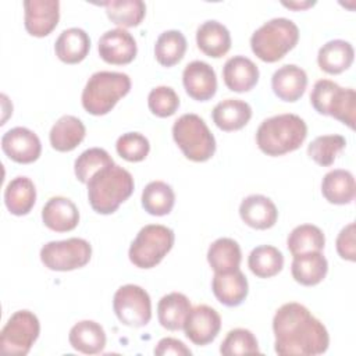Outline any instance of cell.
<instances>
[{
    "label": "cell",
    "instance_id": "1",
    "mask_svg": "<svg viewBox=\"0 0 356 356\" xmlns=\"http://www.w3.org/2000/svg\"><path fill=\"white\" fill-rule=\"evenodd\" d=\"M274 349L281 356H316L328 349L325 325L296 302L282 305L274 314Z\"/></svg>",
    "mask_w": 356,
    "mask_h": 356
},
{
    "label": "cell",
    "instance_id": "2",
    "mask_svg": "<svg viewBox=\"0 0 356 356\" xmlns=\"http://www.w3.org/2000/svg\"><path fill=\"white\" fill-rule=\"evenodd\" d=\"M90 207L99 214L114 213L134 192V178L121 165L111 164L97 171L86 184Z\"/></svg>",
    "mask_w": 356,
    "mask_h": 356
},
{
    "label": "cell",
    "instance_id": "3",
    "mask_svg": "<svg viewBox=\"0 0 356 356\" xmlns=\"http://www.w3.org/2000/svg\"><path fill=\"white\" fill-rule=\"evenodd\" d=\"M307 136L306 122L296 114L285 113L266 118L256 131V143L267 156H282L300 147Z\"/></svg>",
    "mask_w": 356,
    "mask_h": 356
},
{
    "label": "cell",
    "instance_id": "4",
    "mask_svg": "<svg viewBox=\"0 0 356 356\" xmlns=\"http://www.w3.org/2000/svg\"><path fill=\"white\" fill-rule=\"evenodd\" d=\"M131 90V78L124 72L97 71L82 90V106L92 115L110 113L117 102Z\"/></svg>",
    "mask_w": 356,
    "mask_h": 356
},
{
    "label": "cell",
    "instance_id": "5",
    "mask_svg": "<svg viewBox=\"0 0 356 356\" xmlns=\"http://www.w3.org/2000/svg\"><path fill=\"white\" fill-rule=\"evenodd\" d=\"M299 40V28L288 18H273L257 28L250 38L252 51L264 63H275Z\"/></svg>",
    "mask_w": 356,
    "mask_h": 356
},
{
    "label": "cell",
    "instance_id": "6",
    "mask_svg": "<svg viewBox=\"0 0 356 356\" xmlns=\"http://www.w3.org/2000/svg\"><path fill=\"white\" fill-rule=\"evenodd\" d=\"M172 138L184 156L196 163L207 161L216 152V139L197 114H182L172 125Z\"/></svg>",
    "mask_w": 356,
    "mask_h": 356
},
{
    "label": "cell",
    "instance_id": "7",
    "mask_svg": "<svg viewBox=\"0 0 356 356\" xmlns=\"http://www.w3.org/2000/svg\"><path fill=\"white\" fill-rule=\"evenodd\" d=\"M313 108L323 115H331L355 129L356 93L352 88H341L330 79H318L310 93Z\"/></svg>",
    "mask_w": 356,
    "mask_h": 356
},
{
    "label": "cell",
    "instance_id": "8",
    "mask_svg": "<svg viewBox=\"0 0 356 356\" xmlns=\"http://www.w3.org/2000/svg\"><path fill=\"white\" fill-rule=\"evenodd\" d=\"M174 239V231L165 225H145L129 246L128 256L131 263L139 268L156 267L171 250Z\"/></svg>",
    "mask_w": 356,
    "mask_h": 356
},
{
    "label": "cell",
    "instance_id": "9",
    "mask_svg": "<svg viewBox=\"0 0 356 356\" xmlns=\"http://www.w3.org/2000/svg\"><path fill=\"white\" fill-rule=\"evenodd\" d=\"M92 257V246L86 239L68 238L51 241L42 246L40 260L49 270L72 271L85 267Z\"/></svg>",
    "mask_w": 356,
    "mask_h": 356
},
{
    "label": "cell",
    "instance_id": "10",
    "mask_svg": "<svg viewBox=\"0 0 356 356\" xmlns=\"http://www.w3.org/2000/svg\"><path fill=\"white\" fill-rule=\"evenodd\" d=\"M40 332V323L29 310H18L7 320L0 332V349L3 353L25 356Z\"/></svg>",
    "mask_w": 356,
    "mask_h": 356
},
{
    "label": "cell",
    "instance_id": "11",
    "mask_svg": "<svg viewBox=\"0 0 356 356\" xmlns=\"http://www.w3.org/2000/svg\"><path fill=\"white\" fill-rule=\"evenodd\" d=\"M113 309L117 318L128 327H143L152 318L150 296L142 286L135 284L122 285L115 291Z\"/></svg>",
    "mask_w": 356,
    "mask_h": 356
},
{
    "label": "cell",
    "instance_id": "12",
    "mask_svg": "<svg viewBox=\"0 0 356 356\" xmlns=\"http://www.w3.org/2000/svg\"><path fill=\"white\" fill-rule=\"evenodd\" d=\"M1 149L10 160L19 164H29L39 159L42 143L33 131L25 127H15L1 136Z\"/></svg>",
    "mask_w": 356,
    "mask_h": 356
},
{
    "label": "cell",
    "instance_id": "13",
    "mask_svg": "<svg viewBox=\"0 0 356 356\" xmlns=\"http://www.w3.org/2000/svg\"><path fill=\"white\" fill-rule=\"evenodd\" d=\"M221 328V317L218 312L207 305H197L191 309L184 331L186 338L195 345L204 346L216 339Z\"/></svg>",
    "mask_w": 356,
    "mask_h": 356
},
{
    "label": "cell",
    "instance_id": "14",
    "mask_svg": "<svg viewBox=\"0 0 356 356\" xmlns=\"http://www.w3.org/2000/svg\"><path fill=\"white\" fill-rule=\"evenodd\" d=\"M24 24L29 35L36 38L47 36L57 26L60 19L58 0H25Z\"/></svg>",
    "mask_w": 356,
    "mask_h": 356
},
{
    "label": "cell",
    "instance_id": "15",
    "mask_svg": "<svg viewBox=\"0 0 356 356\" xmlns=\"http://www.w3.org/2000/svg\"><path fill=\"white\" fill-rule=\"evenodd\" d=\"M97 50L102 57L108 64L124 65L129 64L138 51L136 40L124 28H114L104 32L97 43Z\"/></svg>",
    "mask_w": 356,
    "mask_h": 356
},
{
    "label": "cell",
    "instance_id": "16",
    "mask_svg": "<svg viewBox=\"0 0 356 356\" xmlns=\"http://www.w3.org/2000/svg\"><path fill=\"white\" fill-rule=\"evenodd\" d=\"M182 83L186 93L197 102H207L217 92L216 71L210 64L200 60L186 64L182 72Z\"/></svg>",
    "mask_w": 356,
    "mask_h": 356
},
{
    "label": "cell",
    "instance_id": "17",
    "mask_svg": "<svg viewBox=\"0 0 356 356\" xmlns=\"http://www.w3.org/2000/svg\"><path fill=\"white\" fill-rule=\"evenodd\" d=\"M307 86V74L303 68L295 64H285L280 67L271 78V88L274 95L282 102L293 103L299 100Z\"/></svg>",
    "mask_w": 356,
    "mask_h": 356
},
{
    "label": "cell",
    "instance_id": "18",
    "mask_svg": "<svg viewBox=\"0 0 356 356\" xmlns=\"http://www.w3.org/2000/svg\"><path fill=\"white\" fill-rule=\"evenodd\" d=\"M43 224L56 232L72 231L79 222V211L75 203L64 196L50 197L42 209Z\"/></svg>",
    "mask_w": 356,
    "mask_h": 356
},
{
    "label": "cell",
    "instance_id": "19",
    "mask_svg": "<svg viewBox=\"0 0 356 356\" xmlns=\"http://www.w3.org/2000/svg\"><path fill=\"white\" fill-rule=\"evenodd\" d=\"M211 289L220 303L235 307L246 299L249 284L245 274L238 268L229 273H216L211 281Z\"/></svg>",
    "mask_w": 356,
    "mask_h": 356
},
{
    "label": "cell",
    "instance_id": "20",
    "mask_svg": "<svg viewBox=\"0 0 356 356\" xmlns=\"http://www.w3.org/2000/svg\"><path fill=\"white\" fill-rule=\"evenodd\" d=\"M257 65L245 56H234L228 58L222 67V78L225 86L238 93L249 92L259 81Z\"/></svg>",
    "mask_w": 356,
    "mask_h": 356
},
{
    "label": "cell",
    "instance_id": "21",
    "mask_svg": "<svg viewBox=\"0 0 356 356\" xmlns=\"http://www.w3.org/2000/svg\"><path fill=\"white\" fill-rule=\"evenodd\" d=\"M239 216L246 225L254 229H268L277 222L278 210L270 197L250 195L241 202Z\"/></svg>",
    "mask_w": 356,
    "mask_h": 356
},
{
    "label": "cell",
    "instance_id": "22",
    "mask_svg": "<svg viewBox=\"0 0 356 356\" xmlns=\"http://www.w3.org/2000/svg\"><path fill=\"white\" fill-rule=\"evenodd\" d=\"M196 43L206 56L220 58L231 49V35L225 25L216 19H209L197 28Z\"/></svg>",
    "mask_w": 356,
    "mask_h": 356
},
{
    "label": "cell",
    "instance_id": "23",
    "mask_svg": "<svg viewBox=\"0 0 356 356\" xmlns=\"http://www.w3.org/2000/svg\"><path fill=\"white\" fill-rule=\"evenodd\" d=\"M213 122L225 132L242 129L252 118V107L241 99H225L211 111Z\"/></svg>",
    "mask_w": 356,
    "mask_h": 356
},
{
    "label": "cell",
    "instance_id": "24",
    "mask_svg": "<svg viewBox=\"0 0 356 356\" xmlns=\"http://www.w3.org/2000/svg\"><path fill=\"white\" fill-rule=\"evenodd\" d=\"M328 271V261L321 252H309L293 256L291 273L293 280L305 286L320 284Z\"/></svg>",
    "mask_w": 356,
    "mask_h": 356
},
{
    "label": "cell",
    "instance_id": "25",
    "mask_svg": "<svg viewBox=\"0 0 356 356\" xmlns=\"http://www.w3.org/2000/svg\"><path fill=\"white\" fill-rule=\"evenodd\" d=\"M90 50V38L81 28L64 29L54 43L56 56L65 64H78Z\"/></svg>",
    "mask_w": 356,
    "mask_h": 356
},
{
    "label": "cell",
    "instance_id": "26",
    "mask_svg": "<svg viewBox=\"0 0 356 356\" xmlns=\"http://www.w3.org/2000/svg\"><path fill=\"white\" fill-rule=\"evenodd\" d=\"M355 58L353 46L342 39H334L323 44L317 54L320 70L327 74L337 75L348 70Z\"/></svg>",
    "mask_w": 356,
    "mask_h": 356
},
{
    "label": "cell",
    "instance_id": "27",
    "mask_svg": "<svg viewBox=\"0 0 356 356\" xmlns=\"http://www.w3.org/2000/svg\"><path fill=\"white\" fill-rule=\"evenodd\" d=\"M86 128L83 122L74 115L60 117L50 129V145L57 152L74 150L85 138Z\"/></svg>",
    "mask_w": 356,
    "mask_h": 356
},
{
    "label": "cell",
    "instance_id": "28",
    "mask_svg": "<svg viewBox=\"0 0 356 356\" xmlns=\"http://www.w3.org/2000/svg\"><path fill=\"white\" fill-rule=\"evenodd\" d=\"M68 341L75 350L85 355H96L106 346V332L99 323L82 320L70 330Z\"/></svg>",
    "mask_w": 356,
    "mask_h": 356
},
{
    "label": "cell",
    "instance_id": "29",
    "mask_svg": "<svg viewBox=\"0 0 356 356\" xmlns=\"http://www.w3.org/2000/svg\"><path fill=\"white\" fill-rule=\"evenodd\" d=\"M321 193L332 204L350 203L356 193L353 174L342 168L328 171L321 181Z\"/></svg>",
    "mask_w": 356,
    "mask_h": 356
},
{
    "label": "cell",
    "instance_id": "30",
    "mask_svg": "<svg viewBox=\"0 0 356 356\" xmlns=\"http://www.w3.org/2000/svg\"><path fill=\"white\" fill-rule=\"evenodd\" d=\"M36 202V189L31 178L19 175L11 179L4 189V203L14 216H26Z\"/></svg>",
    "mask_w": 356,
    "mask_h": 356
},
{
    "label": "cell",
    "instance_id": "31",
    "mask_svg": "<svg viewBox=\"0 0 356 356\" xmlns=\"http://www.w3.org/2000/svg\"><path fill=\"white\" fill-rule=\"evenodd\" d=\"M189 299L181 292H171L164 295L157 305V318L161 327L170 331L184 328L185 320L191 312Z\"/></svg>",
    "mask_w": 356,
    "mask_h": 356
},
{
    "label": "cell",
    "instance_id": "32",
    "mask_svg": "<svg viewBox=\"0 0 356 356\" xmlns=\"http://www.w3.org/2000/svg\"><path fill=\"white\" fill-rule=\"evenodd\" d=\"M241 260V246L231 238H218L209 246L207 261L214 273H229L238 270Z\"/></svg>",
    "mask_w": 356,
    "mask_h": 356
},
{
    "label": "cell",
    "instance_id": "33",
    "mask_svg": "<svg viewBox=\"0 0 356 356\" xmlns=\"http://www.w3.org/2000/svg\"><path fill=\"white\" fill-rule=\"evenodd\" d=\"M175 203V193L172 188L163 181L149 182L142 192V207L152 216L168 214Z\"/></svg>",
    "mask_w": 356,
    "mask_h": 356
},
{
    "label": "cell",
    "instance_id": "34",
    "mask_svg": "<svg viewBox=\"0 0 356 356\" xmlns=\"http://www.w3.org/2000/svg\"><path fill=\"white\" fill-rule=\"evenodd\" d=\"M248 266L256 277L271 278L282 270L284 256L275 246L260 245L250 252Z\"/></svg>",
    "mask_w": 356,
    "mask_h": 356
},
{
    "label": "cell",
    "instance_id": "35",
    "mask_svg": "<svg viewBox=\"0 0 356 356\" xmlns=\"http://www.w3.org/2000/svg\"><path fill=\"white\" fill-rule=\"evenodd\" d=\"M111 22L122 28L138 26L146 14V4L142 0H111L102 3Z\"/></svg>",
    "mask_w": 356,
    "mask_h": 356
},
{
    "label": "cell",
    "instance_id": "36",
    "mask_svg": "<svg viewBox=\"0 0 356 356\" xmlns=\"http://www.w3.org/2000/svg\"><path fill=\"white\" fill-rule=\"evenodd\" d=\"M186 39L182 32L170 29L163 33L156 40L154 56L159 64L164 67H172L178 64L186 51Z\"/></svg>",
    "mask_w": 356,
    "mask_h": 356
},
{
    "label": "cell",
    "instance_id": "37",
    "mask_svg": "<svg viewBox=\"0 0 356 356\" xmlns=\"http://www.w3.org/2000/svg\"><path fill=\"white\" fill-rule=\"evenodd\" d=\"M325 245L323 231L313 224H302L295 227L286 239V246L292 256L309 252H321Z\"/></svg>",
    "mask_w": 356,
    "mask_h": 356
},
{
    "label": "cell",
    "instance_id": "38",
    "mask_svg": "<svg viewBox=\"0 0 356 356\" xmlns=\"http://www.w3.org/2000/svg\"><path fill=\"white\" fill-rule=\"evenodd\" d=\"M346 140L342 135H321L307 146V156L321 167L331 165L337 156L345 149Z\"/></svg>",
    "mask_w": 356,
    "mask_h": 356
},
{
    "label": "cell",
    "instance_id": "39",
    "mask_svg": "<svg viewBox=\"0 0 356 356\" xmlns=\"http://www.w3.org/2000/svg\"><path fill=\"white\" fill-rule=\"evenodd\" d=\"M114 164L111 156L102 147H90L82 152L74 164L75 177L79 182L88 184L89 179L102 168Z\"/></svg>",
    "mask_w": 356,
    "mask_h": 356
},
{
    "label": "cell",
    "instance_id": "40",
    "mask_svg": "<svg viewBox=\"0 0 356 356\" xmlns=\"http://www.w3.org/2000/svg\"><path fill=\"white\" fill-rule=\"evenodd\" d=\"M221 355H248V353H260L259 343L252 331L246 328H234L231 330L220 346Z\"/></svg>",
    "mask_w": 356,
    "mask_h": 356
},
{
    "label": "cell",
    "instance_id": "41",
    "mask_svg": "<svg viewBox=\"0 0 356 356\" xmlns=\"http://www.w3.org/2000/svg\"><path fill=\"white\" fill-rule=\"evenodd\" d=\"M117 153L127 161L138 163L146 159L150 150L147 138L139 132L122 134L115 143Z\"/></svg>",
    "mask_w": 356,
    "mask_h": 356
},
{
    "label": "cell",
    "instance_id": "42",
    "mask_svg": "<svg viewBox=\"0 0 356 356\" xmlns=\"http://www.w3.org/2000/svg\"><path fill=\"white\" fill-rule=\"evenodd\" d=\"M149 110L161 118L175 114L179 107V97L177 92L170 86L153 88L147 96Z\"/></svg>",
    "mask_w": 356,
    "mask_h": 356
},
{
    "label": "cell",
    "instance_id": "43",
    "mask_svg": "<svg viewBox=\"0 0 356 356\" xmlns=\"http://www.w3.org/2000/svg\"><path fill=\"white\" fill-rule=\"evenodd\" d=\"M337 252L343 260H356V245H355V222H349L341 229L337 236Z\"/></svg>",
    "mask_w": 356,
    "mask_h": 356
},
{
    "label": "cell",
    "instance_id": "44",
    "mask_svg": "<svg viewBox=\"0 0 356 356\" xmlns=\"http://www.w3.org/2000/svg\"><path fill=\"white\" fill-rule=\"evenodd\" d=\"M154 355L157 356H168V355H174V356H191L192 352L191 349L179 339L177 338H163L159 341V343L154 348Z\"/></svg>",
    "mask_w": 356,
    "mask_h": 356
},
{
    "label": "cell",
    "instance_id": "45",
    "mask_svg": "<svg viewBox=\"0 0 356 356\" xmlns=\"http://www.w3.org/2000/svg\"><path fill=\"white\" fill-rule=\"evenodd\" d=\"M282 6H285L288 8H292V10H305L307 7L314 6V1H300V3L299 1H289V3L282 1Z\"/></svg>",
    "mask_w": 356,
    "mask_h": 356
}]
</instances>
